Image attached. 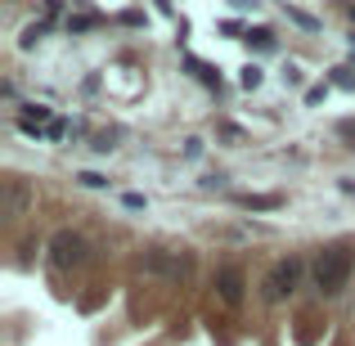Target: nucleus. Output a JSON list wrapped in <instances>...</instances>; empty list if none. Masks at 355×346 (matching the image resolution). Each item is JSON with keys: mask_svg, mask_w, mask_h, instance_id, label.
Masks as SVG:
<instances>
[{"mask_svg": "<svg viewBox=\"0 0 355 346\" xmlns=\"http://www.w3.org/2000/svg\"><path fill=\"white\" fill-rule=\"evenodd\" d=\"M351 270H355V252L347 248V243H333V248H324L320 257H315L311 279H315V288H320L324 297H333V293H342V288H347Z\"/></svg>", "mask_w": 355, "mask_h": 346, "instance_id": "f257e3e1", "label": "nucleus"}, {"mask_svg": "<svg viewBox=\"0 0 355 346\" xmlns=\"http://www.w3.org/2000/svg\"><path fill=\"white\" fill-rule=\"evenodd\" d=\"M297 284H302V261L297 257H279L275 266H270V275H266V302H284V297H293L297 293Z\"/></svg>", "mask_w": 355, "mask_h": 346, "instance_id": "f03ea898", "label": "nucleus"}, {"mask_svg": "<svg viewBox=\"0 0 355 346\" xmlns=\"http://www.w3.org/2000/svg\"><path fill=\"white\" fill-rule=\"evenodd\" d=\"M86 257H90V243L81 239V234L59 230L50 239V266L54 270H77V266H86Z\"/></svg>", "mask_w": 355, "mask_h": 346, "instance_id": "7ed1b4c3", "label": "nucleus"}, {"mask_svg": "<svg viewBox=\"0 0 355 346\" xmlns=\"http://www.w3.org/2000/svg\"><path fill=\"white\" fill-rule=\"evenodd\" d=\"M189 252H171V248H148L144 252V270H153V275H166V279H184L189 275Z\"/></svg>", "mask_w": 355, "mask_h": 346, "instance_id": "20e7f679", "label": "nucleus"}, {"mask_svg": "<svg viewBox=\"0 0 355 346\" xmlns=\"http://www.w3.org/2000/svg\"><path fill=\"white\" fill-rule=\"evenodd\" d=\"M27 207H32V184L23 175H5V216L18 220L27 216Z\"/></svg>", "mask_w": 355, "mask_h": 346, "instance_id": "39448f33", "label": "nucleus"}, {"mask_svg": "<svg viewBox=\"0 0 355 346\" xmlns=\"http://www.w3.org/2000/svg\"><path fill=\"white\" fill-rule=\"evenodd\" d=\"M243 288H248V279H243L239 266H220L216 270V293H220V302H225V306H239L243 302Z\"/></svg>", "mask_w": 355, "mask_h": 346, "instance_id": "423d86ee", "label": "nucleus"}, {"mask_svg": "<svg viewBox=\"0 0 355 346\" xmlns=\"http://www.w3.org/2000/svg\"><path fill=\"white\" fill-rule=\"evenodd\" d=\"M243 207H252V211H275V207H284V198L279 193H243Z\"/></svg>", "mask_w": 355, "mask_h": 346, "instance_id": "0eeeda50", "label": "nucleus"}, {"mask_svg": "<svg viewBox=\"0 0 355 346\" xmlns=\"http://www.w3.org/2000/svg\"><path fill=\"white\" fill-rule=\"evenodd\" d=\"M288 18H293L297 27H306V32H320V18L306 14V9H297V5H288Z\"/></svg>", "mask_w": 355, "mask_h": 346, "instance_id": "6e6552de", "label": "nucleus"}, {"mask_svg": "<svg viewBox=\"0 0 355 346\" xmlns=\"http://www.w3.org/2000/svg\"><path fill=\"white\" fill-rule=\"evenodd\" d=\"M248 45H257V50H270V45H275V32H266V27H252V32H248Z\"/></svg>", "mask_w": 355, "mask_h": 346, "instance_id": "1a4fd4ad", "label": "nucleus"}, {"mask_svg": "<svg viewBox=\"0 0 355 346\" xmlns=\"http://www.w3.org/2000/svg\"><path fill=\"white\" fill-rule=\"evenodd\" d=\"M77 180L86 184V189H104V184H108V180H104V175H99V171H81Z\"/></svg>", "mask_w": 355, "mask_h": 346, "instance_id": "9d476101", "label": "nucleus"}, {"mask_svg": "<svg viewBox=\"0 0 355 346\" xmlns=\"http://www.w3.org/2000/svg\"><path fill=\"white\" fill-rule=\"evenodd\" d=\"M243 86H248V90L261 86V68H257V63H252V68H243Z\"/></svg>", "mask_w": 355, "mask_h": 346, "instance_id": "9b49d317", "label": "nucleus"}, {"mask_svg": "<svg viewBox=\"0 0 355 346\" xmlns=\"http://www.w3.org/2000/svg\"><path fill=\"white\" fill-rule=\"evenodd\" d=\"M95 23H99V18H90V14H81V18H72V23H68V27H72V32H86V27H95Z\"/></svg>", "mask_w": 355, "mask_h": 346, "instance_id": "f8f14e48", "label": "nucleus"}, {"mask_svg": "<svg viewBox=\"0 0 355 346\" xmlns=\"http://www.w3.org/2000/svg\"><path fill=\"white\" fill-rule=\"evenodd\" d=\"M36 41H41V27H27V32H23V41H18V45H23V50H32Z\"/></svg>", "mask_w": 355, "mask_h": 346, "instance_id": "ddd939ff", "label": "nucleus"}, {"mask_svg": "<svg viewBox=\"0 0 355 346\" xmlns=\"http://www.w3.org/2000/svg\"><path fill=\"white\" fill-rule=\"evenodd\" d=\"M90 148H95V153H108V148H113V130H108V135H95V144H90Z\"/></svg>", "mask_w": 355, "mask_h": 346, "instance_id": "4468645a", "label": "nucleus"}]
</instances>
